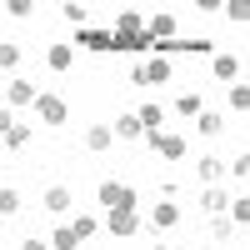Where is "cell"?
Segmentation results:
<instances>
[{"label":"cell","instance_id":"obj_1","mask_svg":"<svg viewBox=\"0 0 250 250\" xmlns=\"http://www.w3.org/2000/svg\"><path fill=\"white\" fill-rule=\"evenodd\" d=\"M35 115L45 120V125H65V115H70V105H65V100H60L55 90H40V95H35Z\"/></svg>","mask_w":250,"mask_h":250},{"label":"cell","instance_id":"obj_2","mask_svg":"<svg viewBox=\"0 0 250 250\" xmlns=\"http://www.w3.org/2000/svg\"><path fill=\"white\" fill-rule=\"evenodd\" d=\"M105 225H110V235H115V240H125V235H135V230H140V215H135V210H110Z\"/></svg>","mask_w":250,"mask_h":250},{"label":"cell","instance_id":"obj_3","mask_svg":"<svg viewBox=\"0 0 250 250\" xmlns=\"http://www.w3.org/2000/svg\"><path fill=\"white\" fill-rule=\"evenodd\" d=\"M210 75L220 80V85H235V80H240V60L235 55H215L210 60Z\"/></svg>","mask_w":250,"mask_h":250},{"label":"cell","instance_id":"obj_4","mask_svg":"<svg viewBox=\"0 0 250 250\" xmlns=\"http://www.w3.org/2000/svg\"><path fill=\"white\" fill-rule=\"evenodd\" d=\"M45 65L65 75V70L75 65V45H65V40H60V45H50V50H45Z\"/></svg>","mask_w":250,"mask_h":250},{"label":"cell","instance_id":"obj_5","mask_svg":"<svg viewBox=\"0 0 250 250\" xmlns=\"http://www.w3.org/2000/svg\"><path fill=\"white\" fill-rule=\"evenodd\" d=\"M35 95H40V90L30 85V80H20V75L5 85V100H10V105H35Z\"/></svg>","mask_w":250,"mask_h":250},{"label":"cell","instance_id":"obj_6","mask_svg":"<svg viewBox=\"0 0 250 250\" xmlns=\"http://www.w3.org/2000/svg\"><path fill=\"white\" fill-rule=\"evenodd\" d=\"M140 75H145V85H165V80H170V60L155 55L150 65H140Z\"/></svg>","mask_w":250,"mask_h":250},{"label":"cell","instance_id":"obj_7","mask_svg":"<svg viewBox=\"0 0 250 250\" xmlns=\"http://www.w3.org/2000/svg\"><path fill=\"white\" fill-rule=\"evenodd\" d=\"M110 145H115V135H110V125H90V130H85V150H110Z\"/></svg>","mask_w":250,"mask_h":250},{"label":"cell","instance_id":"obj_8","mask_svg":"<svg viewBox=\"0 0 250 250\" xmlns=\"http://www.w3.org/2000/svg\"><path fill=\"white\" fill-rule=\"evenodd\" d=\"M175 220H180L175 205H170V200H155V210H150V225H155V230H170Z\"/></svg>","mask_w":250,"mask_h":250},{"label":"cell","instance_id":"obj_9","mask_svg":"<svg viewBox=\"0 0 250 250\" xmlns=\"http://www.w3.org/2000/svg\"><path fill=\"white\" fill-rule=\"evenodd\" d=\"M135 120H140V130H165V110L155 105V100H150V105H140Z\"/></svg>","mask_w":250,"mask_h":250},{"label":"cell","instance_id":"obj_10","mask_svg":"<svg viewBox=\"0 0 250 250\" xmlns=\"http://www.w3.org/2000/svg\"><path fill=\"white\" fill-rule=\"evenodd\" d=\"M145 25H150V40L160 45V40H170V35H175V15H150Z\"/></svg>","mask_w":250,"mask_h":250},{"label":"cell","instance_id":"obj_11","mask_svg":"<svg viewBox=\"0 0 250 250\" xmlns=\"http://www.w3.org/2000/svg\"><path fill=\"white\" fill-rule=\"evenodd\" d=\"M70 205H75V200H70V190H65V185H55V190H45V210H50V215H65Z\"/></svg>","mask_w":250,"mask_h":250},{"label":"cell","instance_id":"obj_12","mask_svg":"<svg viewBox=\"0 0 250 250\" xmlns=\"http://www.w3.org/2000/svg\"><path fill=\"white\" fill-rule=\"evenodd\" d=\"M225 105H230V110H240V115L250 110V85H245V80H235V85L225 90Z\"/></svg>","mask_w":250,"mask_h":250},{"label":"cell","instance_id":"obj_13","mask_svg":"<svg viewBox=\"0 0 250 250\" xmlns=\"http://www.w3.org/2000/svg\"><path fill=\"white\" fill-rule=\"evenodd\" d=\"M140 25H145V15H140V10H120L115 35H140Z\"/></svg>","mask_w":250,"mask_h":250},{"label":"cell","instance_id":"obj_14","mask_svg":"<svg viewBox=\"0 0 250 250\" xmlns=\"http://www.w3.org/2000/svg\"><path fill=\"white\" fill-rule=\"evenodd\" d=\"M110 135H120V140H140L145 130H140V120H135V115H120V120L110 125Z\"/></svg>","mask_w":250,"mask_h":250},{"label":"cell","instance_id":"obj_15","mask_svg":"<svg viewBox=\"0 0 250 250\" xmlns=\"http://www.w3.org/2000/svg\"><path fill=\"white\" fill-rule=\"evenodd\" d=\"M225 220L245 230V225H250V200H245V195H240V200H230V205H225Z\"/></svg>","mask_w":250,"mask_h":250},{"label":"cell","instance_id":"obj_16","mask_svg":"<svg viewBox=\"0 0 250 250\" xmlns=\"http://www.w3.org/2000/svg\"><path fill=\"white\" fill-rule=\"evenodd\" d=\"M45 245H50V250H80V240H75V230H70V225H60V230H55Z\"/></svg>","mask_w":250,"mask_h":250},{"label":"cell","instance_id":"obj_17","mask_svg":"<svg viewBox=\"0 0 250 250\" xmlns=\"http://www.w3.org/2000/svg\"><path fill=\"white\" fill-rule=\"evenodd\" d=\"M95 200L105 205V210H115V200H120V180H100V190H95Z\"/></svg>","mask_w":250,"mask_h":250},{"label":"cell","instance_id":"obj_18","mask_svg":"<svg viewBox=\"0 0 250 250\" xmlns=\"http://www.w3.org/2000/svg\"><path fill=\"white\" fill-rule=\"evenodd\" d=\"M225 205H230V200H225L220 190H205V195H200V210H205V215H220Z\"/></svg>","mask_w":250,"mask_h":250},{"label":"cell","instance_id":"obj_19","mask_svg":"<svg viewBox=\"0 0 250 250\" xmlns=\"http://www.w3.org/2000/svg\"><path fill=\"white\" fill-rule=\"evenodd\" d=\"M15 65H20V45L0 40V70H15Z\"/></svg>","mask_w":250,"mask_h":250},{"label":"cell","instance_id":"obj_20","mask_svg":"<svg viewBox=\"0 0 250 250\" xmlns=\"http://www.w3.org/2000/svg\"><path fill=\"white\" fill-rule=\"evenodd\" d=\"M70 230H75V240H90V235H95V215H75Z\"/></svg>","mask_w":250,"mask_h":250},{"label":"cell","instance_id":"obj_21","mask_svg":"<svg viewBox=\"0 0 250 250\" xmlns=\"http://www.w3.org/2000/svg\"><path fill=\"white\" fill-rule=\"evenodd\" d=\"M0 215H20V190H0Z\"/></svg>","mask_w":250,"mask_h":250},{"label":"cell","instance_id":"obj_22","mask_svg":"<svg viewBox=\"0 0 250 250\" xmlns=\"http://www.w3.org/2000/svg\"><path fill=\"white\" fill-rule=\"evenodd\" d=\"M80 45H90V50H110V35H100V30H80Z\"/></svg>","mask_w":250,"mask_h":250},{"label":"cell","instance_id":"obj_23","mask_svg":"<svg viewBox=\"0 0 250 250\" xmlns=\"http://www.w3.org/2000/svg\"><path fill=\"white\" fill-rule=\"evenodd\" d=\"M220 130H225V120L210 115V110H200V135H220Z\"/></svg>","mask_w":250,"mask_h":250},{"label":"cell","instance_id":"obj_24","mask_svg":"<svg viewBox=\"0 0 250 250\" xmlns=\"http://www.w3.org/2000/svg\"><path fill=\"white\" fill-rule=\"evenodd\" d=\"M25 140H30V125H10V130H5V145H10V150H20Z\"/></svg>","mask_w":250,"mask_h":250},{"label":"cell","instance_id":"obj_25","mask_svg":"<svg viewBox=\"0 0 250 250\" xmlns=\"http://www.w3.org/2000/svg\"><path fill=\"white\" fill-rule=\"evenodd\" d=\"M215 175H225V165L215 155H200V180H215Z\"/></svg>","mask_w":250,"mask_h":250},{"label":"cell","instance_id":"obj_26","mask_svg":"<svg viewBox=\"0 0 250 250\" xmlns=\"http://www.w3.org/2000/svg\"><path fill=\"white\" fill-rule=\"evenodd\" d=\"M225 15H230L235 20V25H245V20H250V5H245V0H230V5H220Z\"/></svg>","mask_w":250,"mask_h":250},{"label":"cell","instance_id":"obj_27","mask_svg":"<svg viewBox=\"0 0 250 250\" xmlns=\"http://www.w3.org/2000/svg\"><path fill=\"white\" fill-rule=\"evenodd\" d=\"M60 15H65L70 25H85V5H75V0H65V5H60Z\"/></svg>","mask_w":250,"mask_h":250},{"label":"cell","instance_id":"obj_28","mask_svg":"<svg viewBox=\"0 0 250 250\" xmlns=\"http://www.w3.org/2000/svg\"><path fill=\"white\" fill-rule=\"evenodd\" d=\"M175 110H180V115H200V95H195V90H190V95H180V100H175Z\"/></svg>","mask_w":250,"mask_h":250},{"label":"cell","instance_id":"obj_29","mask_svg":"<svg viewBox=\"0 0 250 250\" xmlns=\"http://www.w3.org/2000/svg\"><path fill=\"white\" fill-rule=\"evenodd\" d=\"M35 5H30V0H5V15H15V20H25Z\"/></svg>","mask_w":250,"mask_h":250},{"label":"cell","instance_id":"obj_30","mask_svg":"<svg viewBox=\"0 0 250 250\" xmlns=\"http://www.w3.org/2000/svg\"><path fill=\"white\" fill-rule=\"evenodd\" d=\"M115 210H135V190H130V185H120V200H115Z\"/></svg>","mask_w":250,"mask_h":250},{"label":"cell","instance_id":"obj_31","mask_svg":"<svg viewBox=\"0 0 250 250\" xmlns=\"http://www.w3.org/2000/svg\"><path fill=\"white\" fill-rule=\"evenodd\" d=\"M210 230H215V240H225V235H230V230H235V225H230V220H225V215H215V220H210Z\"/></svg>","mask_w":250,"mask_h":250},{"label":"cell","instance_id":"obj_32","mask_svg":"<svg viewBox=\"0 0 250 250\" xmlns=\"http://www.w3.org/2000/svg\"><path fill=\"white\" fill-rule=\"evenodd\" d=\"M230 175H240V180H245V175H250V155H245V150H240V155H235V165H230Z\"/></svg>","mask_w":250,"mask_h":250},{"label":"cell","instance_id":"obj_33","mask_svg":"<svg viewBox=\"0 0 250 250\" xmlns=\"http://www.w3.org/2000/svg\"><path fill=\"white\" fill-rule=\"evenodd\" d=\"M10 125H15V120H10L5 110H0V145H5V130H10Z\"/></svg>","mask_w":250,"mask_h":250},{"label":"cell","instance_id":"obj_34","mask_svg":"<svg viewBox=\"0 0 250 250\" xmlns=\"http://www.w3.org/2000/svg\"><path fill=\"white\" fill-rule=\"evenodd\" d=\"M25 250H50V245L45 240H25Z\"/></svg>","mask_w":250,"mask_h":250}]
</instances>
